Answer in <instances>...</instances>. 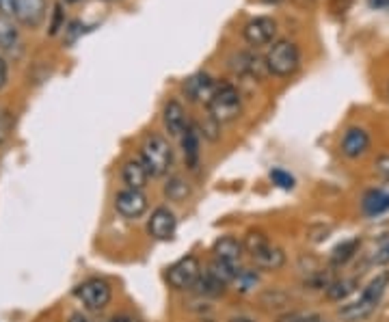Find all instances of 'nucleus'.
Returning a JSON list of instances; mask_svg holds the SVG:
<instances>
[{"mask_svg": "<svg viewBox=\"0 0 389 322\" xmlns=\"http://www.w3.org/2000/svg\"><path fill=\"white\" fill-rule=\"evenodd\" d=\"M368 5H370L372 9L389 11V0H368Z\"/></svg>", "mask_w": 389, "mask_h": 322, "instance_id": "obj_36", "label": "nucleus"}, {"mask_svg": "<svg viewBox=\"0 0 389 322\" xmlns=\"http://www.w3.org/2000/svg\"><path fill=\"white\" fill-rule=\"evenodd\" d=\"M7 130H9V124L5 120V115H0V141L7 136Z\"/></svg>", "mask_w": 389, "mask_h": 322, "instance_id": "obj_38", "label": "nucleus"}, {"mask_svg": "<svg viewBox=\"0 0 389 322\" xmlns=\"http://www.w3.org/2000/svg\"><path fill=\"white\" fill-rule=\"evenodd\" d=\"M182 152H184V160H186L189 169H197L199 167V156H201L197 128L189 126V130L182 134Z\"/></svg>", "mask_w": 389, "mask_h": 322, "instance_id": "obj_18", "label": "nucleus"}, {"mask_svg": "<svg viewBox=\"0 0 389 322\" xmlns=\"http://www.w3.org/2000/svg\"><path fill=\"white\" fill-rule=\"evenodd\" d=\"M219 128H221V124H217L212 117L208 120V124H203V128H201V134L203 136H208L210 141H217L219 139Z\"/></svg>", "mask_w": 389, "mask_h": 322, "instance_id": "obj_33", "label": "nucleus"}, {"mask_svg": "<svg viewBox=\"0 0 389 322\" xmlns=\"http://www.w3.org/2000/svg\"><path fill=\"white\" fill-rule=\"evenodd\" d=\"M266 65H268V72L279 76V78L292 76L298 70V65H301V52H298V46L290 39L275 41L266 54Z\"/></svg>", "mask_w": 389, "mask_h": 322, "instance_id": "obj_4", "label": "nucleus"}, {"mask_svg": "<svg viewBox=\"0 0 389 322\" xmlns=\"http://www.w3.org/2000/svg\"><path fill=\"white\" fill-rule=\"evenodd\" d=\"M359 247H362V240H359V238H348V240L340 243L331 251V257H329L331 266H346L348 262L359 253Z\"/></svg>", "mask_w": 389, "mask_h": 322, "instance_id": "obj_20", "label": "nucleus"}, {"mask_svg": "<svg viewBox=\"0 0 389 322\" xmlns=\"http://www.w3.org/2000/svg\"><path fill=\"white\" fill-rule=\"evenodd\" d=\"M199 277H201V262L193 253L179 257L175 264H171L169 271H167V283L177 292L193 290L195 283L199 281Z\"/></svg>", "mask_w": 389, "mask_h": 322, "instance_id": "obj_6", "label": "nucleus"}, {"mask_svg": "<svg viewBox=\"0 0 389 322\" xmlns=\"http://www.w3.org/2000/svg\"><path fill=\"white\" fill-rule=\"evenodd\" d=\"M290 301V297L286 292H279V290H268L266 295L262 297V305L266 307H286Z\"/></svg>", "mask_w": 389, "mask_h": 322, "instance_id": "obj_30", "label": "nucleus"}, {"mask_svg": "<svg viewBox=\"0 0 389 322\" xmlns=\"http://www.w3.org/2000/svg\"><path fill=\"white\" fill-rule=\"evenodd\" d=\"M370 148V134L364 128H348L342 139V154L350 160L364 156Z\"/></svg>", "mask_w": 389, "mask_h": 322, "instance_id": "obj_13", "label": "nucleus"}, {"mask_svg": "<svg viewBox=\"0 0 389 322\" xmlns=\"http://www.w3.org/2000/svg\"><path fill=\"white\" fill-rule=\"evenodd\" d=\"M227 322H255V320H251V318H247V316H234V318H229Z\"/></svg>", "mask_w": 389, "mask_h": 322, "instance_id": "obj_40", "label": "nucleus"}, {"mask_svg": "<svg viewBox=\"0 0 389 322\" xmlns=\"http://www.w3.org/2000/svg\"><path fill=\"white\" fill-rule=\"evenodd\" d=\"M245 41L249 46H266V44H271L277 35V22L273 18H266V15H260V18H253L247 22L245 26Z\"/></svg>", "mask_w": 389, "mask_h": 322, "instance_id": "obj_10", "label": "nucleus"}, {"mask_svg": "<svg viewBox=\"0 0 389 322\" xmlns=\"http://www.w3.org/2000/svg\"><path fill=\"white\" fill-rule=\"evenodd\" d=\"M201 322H208V320H201Z\"/></svg>", "mask_w": 389, "mask_h": 322, "instance_id": "obj_44", "label": "nucleus"}, {"mask_svg": "<svg viewBox=\"0 0 389 322\" xmlns=\"http://www.w3.org/2000/svg\"><path fill=\"white\" fill-rule=\"evenodd\" d=\"M370 264H376V266H383V264H389V238H381L372 253H370Z\"/></svg>", "mask_w": 389, "mask_h": 322, "instance_id": "obj_27", "label": "nucleus"}, {"mask_svg": "<svg viewBox=\"0 0 389 322\" xmlns=\"http://www.w3.org/2000/svg\"><path fill=\"white\" fill-rule=\"evenodd\" d=\"M238 288V292H243V295H247V292H251L257 283H260V275L255 273V271H251V269H243L241 271V275H238V279L234 281Z\"/></svg>", "mask_w": 389, "mask_h": 322, "instance_id": "obj_26", "label": "nucleus"}, {"mask_svg": "<svg viewBox=\"0 0 389 322\" xmlns=\"http://www.w3.org/2000/svg\"><path fill=\"white\" fill-rule=\"evenodd\" d=\"M219 89V82L212 78V76H208L203 72L199 74H193L186 82H184V94L191 102H197V104H210L215 94Z\"/></svg>", "mask_w": 389, "mask_h": 322, "instance_id": "obj_9", "label": "nucleus"}, {"mask_svg": "<svg viewBox=\"0 0 389 322\" xmlns=\"http://www.w3.org/2000/svg\"><path fill=\"white\" fill-rule=\"evenodd\" d=\"M362 210L368 217H378V214L387 212L389 210V193H385V191L366 193V197L362 201Z\"/></svg>", "mask_w": 389, "mask_h": 322, "instance_id": "obj_19", "label": "nucleus"}, {"mask_svg": "<svg viewBox=\"0 0 389 322\" xmlns=\"http://www.w3.org/2000/svg\"><path fill=\"white\" fill-rule=\"evenodd\" d=\"M5 82H7V63H5V58L0 56V89L5 86Z\"/></svg>", "mask_w": 389, "mask_h": 322, "instance_id": "obj_37", "label": "nucleus"}, {"mask_svg": "<svg viewBox=\"0 0 389 322\" xmlns=\"http://www.w3.org/2000/svg\"><path fill=\"white\" fill-rule=\"evenodd\" d=\"M122 180L126 184V188H132V191H143L147 180H149V173L143 165L141 158H132L124 165L122 169Z\"/></svg>", "mask_w": 389, "mask_h": 322, "instance_id": "obj_16", "label": "nucleus"}, {"mask_svg": "<svg viewBox=\"0 0 389 322\" xmlns=\"http://www.w3.org/2000/svg\"><path fill=\"white\" fill-rule=\"evenodd\" d=\"M68 322H89V318L87 316H82L80 311H74L72 316H70V320Z\"/></svg>", "mask_w": 389, "mask_h": 322, "instance_id": "obj_39", "label": "nucleus"}, {"mask_svg": "<svg viewBox=\"0 0 389 322\" xmlns=\"http://www.w3.org/2000/svg\"><path fill=\"white\" fill-rule=\"evenodd\" d=\"M189 195H191V186L184 178H179V175H173V178L165 184V197L169 201L179 203V201H184Z\"/></svg>", "mask_w": 389, "mask_h": 322, "instance_id": "obj_24", "label": "nucleus"}, {"mask_svg": "<svg viewBox=\"0 0 389 322\" xmlns=\"http://www.w3.org/2000/svg\"><path fill=\"white\" fill-rule=\"evenodd\" d=\"M231 70L236 74H243V76H255V78H264L268 72L266 65V58H260L253 52H238L231 61Z\"/></svg>", "mask_w": 389, "mask_h": 322, "instance_id": "obj_11", "label": "nucleus"}, {"mask_svg": "<svg viewBox=\"0 0 389 322\" xmlns=\"http://www.w3.org/2000/svg\"><path fill=\"white\" fill-rule=\"evenodd\" d=\"M271 180H273V184H277L283 191L294 188V178H292L288 171H283V169H273L271 171Z\"/></svg>", "mask_w": 389, "mask_h": 322, "instance_id": "obj_31", "label": "nucleus"}, {"mask_svg": "<svg viewBox=\"0 0 389 322\" xmlns=\"http://www.w3.org/2000/svg\"><path fill=\"white\" fill-rule=\"evenodd\" d=\"M322 320H324L322 316L310 311H288L277 318V322H322Z\"/></svg>", "mask_w": 389, "mask_h": 322, "instance_id": "obj_29", "label": "nucleus"}, {"mask_svg": "<svg viewBox=\"0 0 389 322\" xmlns=\"http://www.w3.org/2000/svg\"><path fill=\"white\" fill-rule=\"evenodd\" d=\"M18 41V28L9 15H0V50H11Z\"/></svg>", "mask_w": 389, "mask_h": 322, "instance_id": "obj_25", "label": "nucleus"}, {"mask_svg": "<svg viewBox=\"0 0 389 322\" xmlns=\"http://www.w3.org/2000/svg\"><path fill=\"white\" fill-rule=\"evenodd\" d=\"M162 122L165 128L171 136H182L189 130V122H186V110L177 100L167 102L165 110H162Z\"/></svg>", "mask_w": 389, "mask_h": 322, "instance_id": "obj_14", "label": "nucleus"}, {"mask_svg": "<svg viewBox=\"0 0 389 322\" xmlns=\"http://www.w3.org/2000/svg\"><path fill=\"white\" fill-rule=\"evenodd\" d=\"M18 0H0V13L3 15H15Z\"/></svg>", "mask_w": 389, "mask_h": 322, "instance_id": "obj_34", "label": "nucleus"}, {"mask_svg": "<svg viewBox=\"0 0 389 322\" xmlns=\"http://www.w3.org/2000/svg\"><path fill=\"white\" fill-rule=\"evenodd\" d=\"M208 112H210V117L217 124L236 122L243 112V100H241V94H238L236 86L229 82L219 84L212 102L208 104Z\"/></svg>", "mask_w": 389, "mask_h": 322, "instance_id": "obj_3", "label": "nucleus"}, {"mask_svg": "<svg viewBox=\"0 0 389 322\" xmlns=\"http://www.w3.org/2000/svg\"><path fill=\"white\" fill-rule=\"evenodd\" d=\"M46 15V0H18L15 18L26 26H39Z\"/></svg>", "mask_w": 389, "mask_h": 322, "instance_id": "obj_15", "label": "nucleus"}, {"mask_svg": "<svg viewBox=\"0 0 389 322\" xmlns=\"http://www.w3.org/2000/svg\"><path fill=\"white\" fill-rule=\"evenodd\" d=\"M271 240H268V236L264 231H249L247 236H245V240H243V245H245V251L251 255V253H255L257 249H262L264 245H268Z\"/></svg>", "mask_w": 389, "mask_h": 322, "instance_id": "obj_28", "label": "nucleus"}, {"mask_svg": "<svg viewBox=\"0 0 389 322\" xmlns=\"http://www.w3.org/2000/svg\"><path fill=\"white\" fill-rule=\"evenodd\" d=\"M106 322H143V320L136 318V316H132V314H117V316H113Z\"/></svg>", "mask_w": 389, "mask_h": 322, "instance_id": "obj_35", "label": "nucleus"}, {"mask_svg": "<svg viewBox=\"0 0 389 322\" xmlns=\"http://www.w3.org/2000/svg\"><path fill=\"white\" fill-rule=\"evenodd\" d=\"M389 288V271H383L378 273L364 290H362V295H359L357 301L340 307L338 316L342 322H362L366 318L372 316V311L378 307L383 295H385V290Z\"/></svg>", "mask_w": 389, "mask_h": 322, "instance_id": "obj_1", "label": "nucleus"}, {"mask_svg": "<svg viewBox=\"0 0 389 322\" xmlns=\"http://www.w3.org/2000/svg\"><path fill=\"white\" fill-rule=\"evenodd\" d=\"M355 290H357V279H333L331 285L324 290V295L329 301L340 303V301L348 299Z\"/></svg>", "mask_w": 389, "mask_h": 322, "instance_id": "obj_23", "label": "nucleus"}, {"mask_svg": "<svg viewBox=\"0 0 389 322\" xmlns=\"http://www.w3.org/2000/svg\"><path fill=\"white\" fill-rule=\"evenodd\" d=\"M74 297L82 303L84 309L89 311H102L108 307L110 299H113V288L108 281L94 277V279H87L82 283H78L74 288Z\"/></svg>", "mask_w": 389, "mask_h": 322, "instance_id": "obj_5", "label": "nucleus"}, {"mask_svg": "<svg viewBox=\"0 0 389 322\" xmlns=\"http://www.w3.org/2000/svg\"><path fill=\"white\" fill-rule=\"evenodd\" d=\"M141 160L149 173V178H162V175H167L173 165V150H171L169 141L156 132L149 134L143 141Z\"/></svg>", "mask_w": 389, "mask_h": 322, "instance_id": "obj_2", "label": "nucleus"}, {"mask_svg": "<svg viewBox=\"0 0 389 322\" xmlns=\"http://www.w3.org/2000/svg\"><path fill=\"white\" fill-rule=\"evenodd\" d=\"M241 264H234V262H223V259H212L210 266H208V273H212L217 279H221L225 285L227 283H234L241 275Z\"/></svg>", "mask_w": 389, "mask_h": 322, "instance_id": "obj_21", "label": "nucleus"}, {"mask_svg": "<svg viewBox=\"0 0 389 322\" xmlns=\"http://www.w3.org/2000/svg\"><path fill=\"white\" fill-rule=\"evenodd\" d=\"M175 229H177V217L167 206H158L152 212V217H149L147 231H149V236H152L154 240H160V243L171 240L175 236Z\"/></svg>", "mask_w": 389, "mask_h": 322, "instance_id": "obj_8", "label": "nucleus"}, {"mask_svg": "<svg viewBox=\"0 0 389 322\" xmlns=\"http://www.w3.org/2000/svg\"><path fill=\"white\" fill-rule=\"evenodd\" d=\"M251 259H253L255 269H260V271H279L286 264V253L281 247L268 243L262 249H257L255 253H251Z\"/></svg>", "mask_w": 389, "mask_h": 322, "instance_id": "obj_12", "label": "nucleus"}, {"mask_svg": "<svg viewBox=\"0 0 389 322\" xmlns=\"http://www.w3.org/2000/svg\"><path fill=\"white\" fill-rule=\"evenodd\" d=\"M197 295H201V297H221L223 292H225V283L221 281V279H217L212 273H201V277H199V281L195 283V288H193Z\"/></svg>", "mask_w": 389, "mask_h": 322, "instance_id": "obj_22", "label": "nucleus"}, {"mask_svg": "<svg viewBox=\"0 0 389 322\" xmlns=\"http://www.w3.org/2000/svg\"><path fill=\"white\" fill-rule=\"evenodd\" d=\"M374 173L383 182H389V154H383L374 160Z\"/></svg>", "mask_w": 389, "mask_h": 322, "instance_id": "obj_32", "label": "nucleus"}, {"mask_svg": "<svg viewBox=\"0 0 389 322\" xmlns=\"http://www.w3.org/2000/svg\"><path fill=\"white\" fill-rule=\"evenodd\" d=\"M106 3H113V0H106Z\"/></svg>", "mask_w": 389, "mask_h": 322, "instance_id": "obj_43", "label": "nucleus"}, {"mask_svg": "<svg viewBox=\"0 0 389 322\" xmlns=\"http://www.w3.org/2000/svg\"><path fill=\"white\" fill-rule=\"evenodd\" d=\"M65 3H70V5H76V3H80V0H65Z\"/></svg>", "mask_w": 389, "mask_h": 322, "instance_id": "obj_42", "label": "nucleus"}, {"mask_svg": "<svg viewBox=\"0 0 389 322\" xmlns=\"http://www.w3.org/2000/svg\"><path fill=\"white\" fill-rule=\"evenodd\" d=\"M262 3H266V5H279V3H283V0H262Z\"/></svg>", "mask_w": 389, "mask_h": 322, "instance_id": "obj_41", "label": "nucleus"}, {"mask_svg": "<svg viewBox=\"0 0 389 322\" xmlns=\"http://www.w3.org/2000/svg\"><path fill=\"white\" fill-rule=\"evenodd\" d=\"M147 197L143 191H132V188H124L115 195V210L122 214L128 221H136L147 212Z\"/></svg>", "mask_w": 389, "mask_h": 322, "instance_id": "obj_7", "label": "nucleus"}, {"mask_svg": "<svg viewBox=\"0 0 389 322\" xmlns=\"http://www.w3.org/2000/svg\"><path fill=\"white\" fill-rule=\"evenodd\" d=\"M212 253H215V259L234 262V264H238L245 253V245H243V240H238L234 236H223L215 243Z\"/></svg>", "mask_w": 389, "mask_h": 322, "instance_id": "obj_17", "label": "nucleus"}]
</instances>
